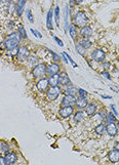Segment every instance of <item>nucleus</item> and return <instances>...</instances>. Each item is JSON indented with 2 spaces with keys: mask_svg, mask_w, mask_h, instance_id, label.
Here are the masks:
<instances>
[{
  "mask_svg": "<svg viewBox=\"0 0 119 165\" xmlns=\"http://www.w3.org/2000/svg\"><path fill=\"white\" fill-rule=\"evenodd\" d=\"M21 40H22V37L19 32H12V33L8 34V35L6 36V38H5L4 42H3L5 49L9 50V49H14V48H18Z\"/></svg>",
  "mask_w": 119,
  "mask_h": 165,
  "instance_id": "f257e3e1",
  "label": "nucleus"
},
{
  "mask_svg": "<svg viewBox=\"0 0 119 165\" xmlns=\"http://www.w3.org/2000/svg\"><path fill=\"white\" fill-rule=\"evenodd\" d=\"M73 21H74V24L76 25L77 27H80L81 28V27L87 25L88 18H87V15H86L85 12L80 10V11L75 13V15H74V18H73Z\"/></svg>",
  "mask_w": 119,
  "mask_h": 165,
  "instance_id": "f03ea898",
  "label": "nucleus"
},
{
  "mask_svg": "<svg viewBox=\"0 0 119 165\" xmlns=\"http://www.w3.org/2000/svg\"><path fill=\"white\" fill-rule=\"evenodd\" d=\"M62 92V88L60 86H50L49 88L46 90V98L49 102H53V100H55L59 96Z\"/></svg>",
  "mask_w": 119,
  "mask_h": 165,
  "instance_id": "7ed1b4c3",
  "label": "nucleus"
},
{
  "mask_svg": "<svg viewBox=\"0 0 119 165\" xmlns=\"http://www.w3.org/2000/svg\"><path fill=\"white\" fill-rule=\"evenodd\" d=\"M32 74L35 78H42L44 75H46V65L38 64L32 70Z\"/></svg>",
  "mask_w": 119,
  "mask_h": 165,
  "instance_id": "20e7f679",
  "label": "nucleus"
},
{
  "mask_svg": "<svg viewBox=\"0 0 119 165\" xmlns=\"http://www.w3.org/2000/svg\"><path fill=\"white\" fill-rule=\"evenodd\" d=\"M105 57H106L105 51L103 49H101V48H97V49H95L91 53V59L93 61H95L97 63L103 62V61L105 60Z\"/></svg>",
  "mask_w": 119,
  "mask_h": 165,
  "instance_id": "39448f33",
  "label": "nucleus"
},
{
  "mask_svg": "<svg viewBox=\"0 0 119 165\" xmlns=\"http://www.w3.org/2000/svg\"><path fill=\"white\" fill-rule=\"evenodd\" d=\"M30 55V49L26 46H21L18 48L17 57L19 61H27L28 57Z\"/></svg>",
  "mask_w": 119,
  "mask_h": 165,
  "instance_id": "423d86ee",
  "label": "nucleus"
},
{
  "mask_svg": "<svg viewBox=\"0 0 119 165\" xmlns=\"http://www.w3.org/2000/svg\"><path fill=\"white\" fill-rule=\"evenodd\" d=\"M61 70V66L57 63H51V64L46 66V75L48 76H53V75L57 74Z\"/></svg>",
  "mask_w": 119,
  "mask_h": 165,
  "instance_id": "0eeeda50",
  "label": "nucleus"
},
{
  "mask_svg": "<svg viewBox=\"0 0 119 165\" xmlns=\"http://www.w3.org/2000/svg\"><path fill=\"white\" fill-rule=\"evenodd\" d=\"M73 113H74L73 106H64L59 111L60 116L62 118H69L71 115H73Z\"/></svg>",
  "mask_w": 119,
  "mask_h": 165,
  "instance_id": "6e6552de",
  "label": "nucleus"
},
{
  "mask_svg": "<svg viewBox=\"0 0 119 165\" xmlns=\"http://www.w3.org/2000/svg\"><path fill=\"white\" fill-rule=\"evenodd\" d=\"M49 86V82H48L47 78H40L38 80V82L36 83V88L38 89L39 91H46L48 89Z\"/></svg>",
  "mask_w": 119,
  "mask_h": 165,
  "instance_id": "1a4fd4ad",
  "label": "nucleus"
},
{
  "mask_svg": "<svg viewBox=\"0 0 119 165\" xmlns=\"http://www.w3.org/2000/svg\"><path fill=\"white\" fill-rule=\"evenodd\" d=\"M79 34H80V36L82 37V38H89V37L93 35V29H91V26L85 25V26L81 27L80 28V30H79Z\"/></svg>",
  "mask_w": 119,
  "mask_h": 165,
  "instance_id": "9d476101",
  "label": "nucleus"
},
{
  "mask_svg": "<svg viewBox=\"0 0 119 165\" xmlns=\"http://www.w3.org/2000/svg\"><path fill=\"white\" fill-rule=\"evenodd\" d=\"M106 132L109 134L110 136L114 137L118 133V127H117L116 123H108L106 126Z\"/></svg>",
  "mask_w": 119,
  "mask_h": 165,
  "instance_id": "9b49d317",
  "label": "nucleus"
},
{
  "mask_svg": "<svg viewBox=\"0 0 119 165\" xmlns=\"http://www.w3.org/2000/svg\"><path fill=\"white\" fill-rule=\"evenodd\" d=\"M75 103H76V98L74 96H68V94H66L62 100L63 106H75Z\"/></svg>",
  "mask_w": 119,
  "mask_h": 165,
  "instance_id": "f8f14e48",
  "label": "nucleus"
},
{
  "mask_svg": "<svg viewBox=\"0 0 119 165\" xmlns=\"http://www.w3.org/2000/svg\"><path fill=\"white\" fill-rule=\"evenodd\" d=\"M87 105H88V100L85 96H79V98H76L75 106L78 108L79 110H81V109H85V107Z\"/></svg>",
  "mask_w": 119,
  "mask_h": 165,
  "instance_id": "ddd939ff",
  "label": "nucleus"
},
{
  "mask_svg": "<svg viewBox=\"0 0 119 165\" xmlns=\"http://www.w3.org/2000/svg\"><path fill=\"white\" fill-rule=\"evenodd\" d=\"M108 159L112 163L119 162V150L114 149V150L110 151L109 153H108Z\"/></svg>",
  "mask_w": 119,
  "mask_h": 165,
  "instance_id": "4468645a",
  "label": "nucleus"
},
{
  "mask_svg": "<svg viewBox=\"0 0 119 165\" xmlns=\"http://www.w3.org/2000/svg\"><path fill=\"white\" fill-rule=\"evenodd\" d=\"M5 160H6L7 164H14V163L18 161V156L16 153H14V152H7L6 154H5L4 156Z\"/></svg>",
  "mask_w": 119,
  "mask_h": 165,
  "instance_id": "2eb2a0df",
  "label": "nucleus"
},
{
  "mask_svg": "<svg viewBox=\"0 0 119 165\" xmlns=\"http://www.w3.org/2000/svg\"><path fill=\"white\" fill-rule=\"evenodd\" d=\"M70 78L68 76L66 72H62V73H60L59 74V84L61 85H64V86H67L68 84H70Z\"/></svg>",
  "mask_w": 119,
  "mask_h": 165,
  "instance_id": "dca6fc26",
  "label": "nucleus"
},
{
  "mask_svg": "<svg viewBox=\"0 0 119 165\" xmlns=\"http://www.w3.org/2000/svg\"><path fill=\"white\" fill-rule=\"evenodd\" d=\"M68 31H69L70 36H71V38L73 39V40H76V39L78 38L79 32L78 30H77V26L75 24H70Z\"/></svg>",
  "mask_w": 119,
  "mask_h": 165,
  "instance_id": "f3484780",
  "label": "nucleus"
},
{
  "mask_svg": "<svg viewBox=\"0 0 119 165\" xmlns=\"http://www.w3.org/2000/svg\"><path fill=\"white\" fill-rule=\"evenodd\" d=\"M25 5H26V0H18L17 4H16V11L19 17H21L24 11Z\"/></svg>",
  "mask_w": 119,
  "mask_h": 165,
  "instance_id": "a211bd4d",
  "label": "nucleus"
},
{
  "mask_svg": "<svg viewBox=\"0 0 119 165\" xmlns=\"http://www.w3.org/2000/svg\"><path fill=\"white\" fill-rule=\"evenodd\" d=\"M85 113L87 116H89V117H91V116H93V115L97 113V105L95 104H88L87 106L85 107Z\"/></svg>",
  "mask_w": 119,
  "mask_h": 165,
  "instance_id": "6ab92c4d",
  "label": "nucleus"
},
{
  "mask_svg": "<svg viewBox=\"0 0 119 165\" xmlns=\"http://www.w3.org/2000/svg\"><path fill=\"white\" fill-rule=\"evenodd\" d=\"M64 91L66 94H68V96H74L78 93V89H77L74 85H72V84H68Z\"/></svg>",
  "mask_w": 119,
  "mask_h": 165,
  "instance_id": "aec40b11",
  "label": "nucleus"
},
{
  "mask_svg": "<svg viewBox=\"0 0 119 165\" xmlns=\"http://www.w3.org/2000/svg\"><path fill=\"white\" fill-rule=\"evenodd\" d=\"M53 11L51 9H49L46 14V26H47L48 30H53Z\"/></svg>",
  "mask_w": 119,
  "mask_h": 165,
  "instance_id": "412c9836",
  "label": "nucleus"
},
{
  "mask_svg": "<svg viewBox=\"0 0 119 165\" xmlns=\"http://www.w3.org/2000/svg\"><path fill=\"white\" fill-rule=\"evenodd\" d=\"M27 63H28V65L30 66V67H35L36 65L39 64V59H38L37 55H30L28 57V59H27Z\"/></svg>",
  "mask_w": 119,
  "mask_h": 165,
  "instance_id": "4be33fe9",
  "label": "nucleus"
},
{
  "mask_svg": "<svg viewBox=\"0 0 119 165\" xmlns=\"http://www.w3.org/2000/svg\"><path fill=\"white\" fill-rule=\"evenodd\" d=\"M69 10H70V7L69 6H66L65 7V17H64V20H65V31H67L68 29H69V22H68V20H69Z\"/></svg>",
  "mask_w": 119,
  "mask_h": 165,
  "instance_id": "5701e85b",
  "label": "nucleus"
},
{
  "mask_svg": "<svg viewBox=\"0 0 119 165\" xmlns=\"http://www.w3.org/2000/svg\"><path fill=\"white\" fill-rule=\"evenodd\" d=\"M48 82H49L50 86H57V84H59V74L49 76V78H48Z\"/></svg>",
  "mask_w": 119,
  "mask_h": 165,
  "instance_id": "b1692460",
  "label": "nucleus"
},
{
  "mask_svg": "<svg viewBox=\"0 0 119 165\" xmlns=\"http://www.w3.org/2000/svg\"><path fill=\"white\" fill-rule=\"evenodd\" d=\"M81 44V45L83 46L85 49H89V48L91 47V45H93V43H91V41L89 40L88 38H82L80 40V42H79Z\"/></svg>",
  "mask_w": 119,
  "mask_h": 165,
  "instance_id": "393cba45",
  "label": "nucleus"
},
{
  "mask_svg": "<svg viewBox=\"0 0 119 165\" xmlns=\"http://www.w3.org/2000/svg\"><path fill=\"white\" fill-rule=\"evenodd\" d=\"M95 133L100 134V135H103L104 132L106 131V126L103 124V123H100V124H98L95 127Z\"/></svg>",
  "mask_w": 119,
  "mask_h": 165,
  "instance_id": "a878e982",
  "label": "nucleus"
},
{
  "mask_svg": "<svg viewBox=\"0 0 119 165\" xmlns=\"http://www.w3.org/2000/svg\"><path fill=\"white\" fill-rule=\"evenodd\" d=\"M84 119V113L82 111H77L75 114H74V121L75 122H81L83 121Z\"/></svg>",
  "mask_w": 119,
  "mask_h": 165,
  "instance_id": "bb28decb",
  "label": "nucleus"
},
{
  "mask_svg": "<svg viewBox=\"0 0 119 165\" xmlns=\"http://www.w3.org/2000/svg\"><path fill=\"white\" fill-rule=\"evenodd\" d=\"M16 10V4L12 0H7V6H6V11L8 13H12Z\"/></svg>",
  "mask_w": 119,
  "mask_h": 165,
  "instance_id": "cd10ccee",
  "label": "nucleus"
},
{
  "mask_svg": "<svg viewBox=\"0 0 119 165\" xmlns=\"http://www.w3.org/2000/svg\"><path fill=\"white\" fill-rule=\"evenodd\" d=\"M75 49H76L77 53H78L80 55H82V57H84V55H86V49L83 47V46L81 45L80 43H77V44H75Z\"/></svg>",
  "mask_w": 119,
  "mask_h": 165,
  "instance_id": "c85d7f7f",
  "label": "nucleus"
},
{
  "mask_svg": "<svg viewBox=\"0 0 119 165\" xmlns=\"http://www.w3.org/2000/svg\"><path fill=\"white\" fill-rule=\"evenodd\" d=\"M53 17H55V21L57 26L60 27V6L59 5H57L55 10H53Z\"/></svg>",
  "mask_w": 119,
  "mask_h": 165,
  "instance_id": "c756f323",
  "label": "nucleus"
},
{
  "mask_svg": "<svg viewBox=\"0 0 119 165\" xmlns=\"http://www.w3.org/2000/svg\"><path fill=\"white\" fill-rule=\"evenodd\" d=\"M18 32H19L20 35H21L22 39H28L26 30H25V28H24V26H23V25H21V24L19 25V27H18Z\"/></svg>",
  "mask_w": 119,
  "mask_h": 165,
  "instance_id": "7c9ffc66",
  "label": "nucleus"
},
{
  "mask_svg": "<svg viewBox=\"0 0 119 165\" xmlns=\"http://www.w3.org/2000/svg\"><path fill=\"white\" fill-rule=\"evenodd\" d=\"M105 120L107 121V123H115V122H116V120H117V118H116V116L113 114V113L109 112V113H107V116H106Z\"/></svg>",
  "mask_w": 119,
  "mask_h": 165,
  "instance_id": "2f4dec72",
  "label": "nucleus"
},
{
  "mask_svg": "<svg viewBox=\"0 0 119 165\" xmlns=\"http://www.w3.org/2000/svg\"><path fill=\"white\" fill-rule=\"evenodd\" d=\"M9 150H10V147L7 143H4V141H3V143H0V151H1V152H3V153H7Z\"/></svg>",
  "mask_w": 119,
  "mask_h": 165,
  "instance_id": "473e14b6",
  "label": "nucleus"
},
{
  "mask_svg": "<svg viewBox=\"0 0 119 165\" xmlns=\"http://www.w3.org/2000/svg\"><path fill=\"white\" fill-rule=\"evenodd\" d=\"M46 49H47V51L50 53V55H51V57H53V60L55 61V63H57V62H60V61H61V59H62V57H60V55H57L55 51H53L51 49H48V48H46Z\"/></svg>",
  "mask_w": 119,
  "mask_h": 165,
  "instance_id": "72a5a7b5",
  "label": "nucleus"
},
{
  "mask_svg": "<svg viewBox=\"0 0 119 165\" xmlns=\"http://www.w3.org/2000/svg\"><path fill=\"white\" fill-rule=\"evenodd\" d=\"M27 18H28L29 22L33 24V23H34V18H33V14H32L31 9H27Z\"/></svg>",
  "mask_w": 119,
  "mask_h": 165,
  "instance_id": "f704fd0d",
  "label": "nucleus"
},
{
  "mask_svg": "<svg viewBox=\"0 0 119 165\" xmlns=\"http://www.w3.org/2000/svg\"><path fill=\"white\" fill-rule=\"evenodd\" d=\"M64 53V55H65V57H66L67 59H68V61H69V62L72 64V66H73L74 68H77V64H75V63H74V61L72 60V57H70V55H68V53Z\"/></svg>",
  "mask_w": 119,
  "mask_h": 165,
  "instance_id": "c9c22d12",
  "label": "nucleus"
},
{
  "mask_svg": "<svg viewBox=\"0 0 119 165\" xmlns=\"http://www.w3.org/2000/svg\"><path fill=\"white\" fill-rule=\"evenodd\" d=\"M30 31L33 33V35L35 36V37H37V38H42V34H41L39 31H37V30H34V29H31Z\"/></svg>",
  "mask_w": 119,
  "mask_h": 165,
  "instance_id": "e433bc0d",
  "label": "nucleus"
},
{
  "mask_svg": "<svg viewBox=\"0 0 119 165\" xmlns=\"http://www.w3.org/2000/svg\"><path fill=\"white\" fill-rule=\"evenodd\" d=\"M78 94H79V96H87V91L86 90H84V89H82V88H79L78 89Z\"/></svg>",
  "mask_w": 119,
  "mask_h": 165,
  "instance_id": "4c0bfd02",
  "label": "nucleus"
},
{
  "mask_svg": "<svg viewBox=\"0 0 119 165\" xmlns=\"http://www.w3.org/2000/svg\"><path fill=\"white\" fill-rule=\"evenodd\" d=\"M101 75L105 77L106 79H108V80H111V76H110L109 72H107V71H106V70H105V71H103L102 73H101Z\"/></svg>",
  "mask_w": 119,
  "mask_h": 165,
  "instance_id": "58836bf2",
  "label": "nucleus"
},
{
  "mask_svg": "<svg viewBox=\"0 0 119 165\" xmlns=\"http://www.w3.org/2000/svg\"><path fill=\"white\" fill-rule=\"evenodd\" d=\"M99 115H100L101 119L105 120L106 119V116H107V113H106L105 110H102V111H100V112H99Z\"/></svg>",
  "mask_w": 119,
  "mask_h": 165,
  "instance_id": "ea45409f",
  "label": "nucleus"
},
{
  "mask_svg": "<svg viewBox=\"0 0 119 165\" xmlns=\"http://www.w3.org/2000/svg\"><path fill=\"white\" fill-rule=\"evenodd\" d=\"M53 39H55V40L57 41V45H60L61 47H63V46H64V43H63V41L61 40V39H60L59 37H57V36H53Z\"/></svg>",
  "mask_w": 119,
  "mask_h": 165,
  "instance_id": "a19ab883",
  "label": "nucleus"
},
{
  "mask_svg": "<svg viewBox=\"0 0 119 165\" xmlns=\"http://www.w3.org/2000/svg\"><path fill=\"white\" fill-rule=\"evenodd\" d=\"M102 66H103V68H104V69L107 71V70H109V68H110V63L109 62H104V61H103V62H102Z\"/></svg>",
  "mask_w": 119,
  "mask_h": 165,
  "instance_id": "79ce46f5",
  "label": "nucleus"
},
{
  "mask_svg": "<svg viewBox=\"0 0 119 165\" xmlns=\"http://www.w3.org/2000/svg\"><path fill=\"white\" fill-rule=\"evenodd\" d=\"M110 108H111V110L113 111V113H114L115 116H118V112H117V110L115 109V106L114 105H111V106H110Z\"/></svg>",
  "mask_w": 119,
  "mask_h": 165,
  "instance_id": "37998d69",
  "label": "nucleus"
},
{
  "mask_svg": "<svg viewBox=\"0 0 119 165\" xmlns=\"http://www.w3.org/2000/svg\"><path fill=\"white\" fill-rule=\"evenodd\" d=\"M75 5H76L75 0H70V1H69V7H74Z\"/></svg>",
  "mask_w": 119,
  "mask_h": 165,
  "instance_id": "c03bdc74",
  "label": "nucleus"
},
{
  "mask_svg": "<svg viewBox=\"0 0 119 165\" xmlns=\"http://www.w3.org/2000/svg\"><path fill=\"white\" fill-rule=\"evenodd\" d=\"M0 164H7L4 157H0Z\"/></svg>",
  "mask_w": 119,
  "mask_h": 165,
  "instance_id": "a18cd8bd",
  "label": "nucleus"
},
{
  "mask_svg": "<svg viewBox=\"0 0 119 165\" xmlns=\"http://www.w3.org/2000/svg\"><path fill=\"white\" fill-rule=\"evenodd\" d=\"M14 22H8V28H10V29H14Z\"/></svg>",
  "mask_w": 119,
  "mask_h": 165,
  "instance_id": "49530a36",
  "label": "nucleus"
},
{
  "mask_svg": "<svg viewBox=\"0 0 119 165\" xmlns=\"http://www.w3.org/2000/svg\"><path fill=\"white\" fill-rule=\"evenodd\" d=\"M101 96V98H112V96H104V94H100Z\"/></svg>",
  "mask_w": 119,
  "mask_h": 165,
  "instance_id": "de8ad7c7",
  "label": "nucleus"
},
{
  "mask_svg": "<svg viewBox=\"0 0 119 165\" xmlns=\"http://www.w3.org/2000/svg\"><path fill=\"white\" fill-rule=\"evenodd\" d=\"M115 149H117V150H119V141H117V143H115Z\"/></svg>",
  "mask_w": 119,
  "mask_h": 165,
  "instance_id": "09e8293b",
  "label": "nucleus"
},
{
  "mask_svg": "<svg viewBox=\"0 0 119 165\" xmlns=\"http://www.w3.org/2000/svg\"><path fill=\"white\" fill-rule=\"evenodd\" d=\"M75 2H76V4H77V3L79 4V3H82V2H83V0H75Z\"/></svg>",
  "mask_w": 119,
  "mask_h": 165,
  "instance_id": "8fccbe9b",
  "label": "nucleus"
},
{
  "mask_svg": "<svg viewBox=\"0 0 119 165\" xmlns=\"http://www.w3.org/2000/svg\"><path fill=\"white\" fill-rule=\"evenodd\" d=\"M7 2V0H0V4H2V3H5Z\"/></svg>",
  "mask_w": 119,
  "mask_h": 165,
  "instance_id": "3c124183",
  "label": "nucleus"
},
{
  "mask_svg": "<svg viewBox=\"0 0 119 165\" xmlns=\"http://www.w3.org/2000/svg\"><path fill=\"white\" fill-rule=\"evenodd\" d=\"M116 125H117V127H118V129H119V121L117 122V124H116Z\"/></svg>",
  "mask_w": 119,
  "mask_h": 165,
  "instance_id": "603ef678",
  "label": "nucleus"
}]
</instances>
